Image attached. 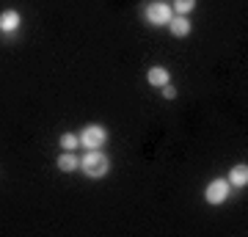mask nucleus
I'll return each mask as SVG.
<instances>
[{
	"label": "nucleus",
	"instance_id": "obj_3",
	"mask_svg": "<svg viewBox=\"0 0 248 237\" xmlns=\"http://www.w3.org/2000/svg\"><path fill=\"white\" fill-rule=\"evenodd\" d=\"M143 17H146L149 25L160 28V25H169V19L174 17V9H171L169 3H163V0H155V3H149L143 9Z\"/></svg>",
	"mask_w": 248,
	"mask_h": 237
},
{
	"label": "nucleus",
	"instance_id": "obj_10",
	"mask_svg": "<svg viewBox=\"0 0 248 237\" xmlns=\"http://www.w3.org/2000/svg\"><path fill=\"white\" fill-rule=\"evenodd\" d=\"M58 143H61V149H66V152H75L80 146V138L75 135V132H63L61 138H58Z\"/></svg>",
	"mask_w": 248,
	"mask_h": 237
},
{
	"label": "nucleus",
	"instance_id": "obj_11",
	"mask_svg": "<svg viewBox=\"0 0 248 237\" xmlns=\"http://www.w3.org/2000/svg\"><path fill=\"white\" fill-rule=\"evenodd\" d=\"M171 9L177 11V14H190V11L196 9V0H174Z\"/></svg>",
	"mask_w": 248,
	"mask_h": 237
},
{
	"label": "nucleus",
	"instance_id": "obj_1",
	"mask_svg": "<svg viewBox=\"0 0 248 237\" xmlns=\"http://www.w3.org/2000/svg\"><path fill=\"white\" fill-rule=\"evenodd\" d=\"M80 168H83V174L89 176V179H102L110 171V160L99 149H89V155L80 158Z\"/></svg>",
	"mask_w": 248,
	"mask_h": 237
},
{
	"label": "nucleus",
	"instance_id": "obj_7",
	"mask_svg": "<svg viewBox=\"0 0 248 237\" xmlns=\"http://www.w3.org/2000/svg\"><path fill=\"white\" fill-rule=\"evenodd\" d=\"M146 80H149V86H166V83H171V75L166 66H149V72H146Z\"/></svg>",
	"mask_w": 248,
	"mask_h": 237
},
{
	"label": "nucleus",
	"instance_id": "obj_12",
	"mask_svg": "<svg viewBox=\"0 0 248 237\" xmlns=\"http://www.w3.org/2000/svg\"><path fill=\"white\" fill-rule=\"evenodd\" d=\"M160 88H163V97H166V99H174V97H177V88L171 86V83H166V86H160Z\"/></svg>",
	"mask_w": 248,
	"mask_h": 237
},
{
	"label": "nucleus",
	"instance_id": "obj_6",
	"mask_svg": "<svg viewBox=\"0 0 248 237\" xmlns=\"http://www.w3.org/2000/svg\"><path fill=\"white\" fill-rule=\"evenodd\" d=\"M171 31V36H177V39H182V36L190 33V22H187L185 14H174V17L169 19V25H166Z\"/></svg>",
	"mask_w": 248,
	"mask_h": 237
},
{
	"label": "nucleus",
	"instance_id": "obj_5",
	"mask_svg": "<svg viewBox=\"0 0 248 237\" xmlns=\"http://www.w3.org/2000/svg\"><path fill=\"white\" fill-rule=\"evenodd\" d=\"M19 25H22L19 11L6 9L3 14H0V33H14V31H19Z\"/></svg>",
	"mask_w": 248,
	"mask_h": 237
},
{
	"label": "nucleus",
	"instance_id": "obj_2",
	"mask_svg": "<svg viewBox=\"0 0 248 237\" xmlns=\"http://www.w3.org/2000/svg\"><path fill=\"white\" fill-rule=\"evenodd\" d=\"M78 138H80V146H83L86 152H89V149H99V146L108 141V130L102 127V124H89V127H83V130H80Z\"/></svg>",
	"mask_w": 248,
	"mask_h": 237
},
{
	"label": "nucleus",
	"instance_id": "obj_9",
	"mask_svg": "<svg viewBox=\"0 0 248 237\" xmlns=\"http://www.w3.org/2000/svg\"><path fill=\"white\" fill-rule=\"evenodd\" d=\"M248 182V166L246 163H240V166H234L229 171V185H234V188H246Z\"/></svg>",
	"mask_w": 248,
	"mask_h": 237
},
{
	"label": "nucleus",
	"instance_id": "obj_4",
	"mask_svg": "<svg viewBox=\"0 0 248 237\" xmlns=\"http://www.w3.org/2000/svg\"><path fill=\"white\" fill-rule=\"evenodd\" d=\"M204 199L210 204H223L229 199V182L226 179H213L207 185V190H204Z\"/></svg>",
	"mask_w": 248,
	"mask_h": 237
},
{
	"label": "nucleus",
	"instance_id": "obj_8",
	"mask_svg": "<svg viewBox=\"0 0 248 237\" xmlns=\"http://www.w3.org/2000/svg\"><path fill=\"white\" fill-rule=\"evenodd\" d=\"M55 166H58V171H63V174H69V171L80 168V160H78V155H72V152H66V149H63V155H58V160H55Z\"/></svg>",
	"mask_w": 248,
	"mask_h": 237
}]
</instances>
